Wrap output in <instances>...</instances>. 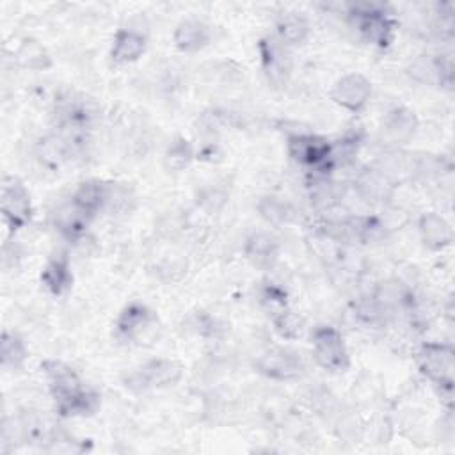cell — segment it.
I'll list each match as a JSON object with an SVG mask.
<instances>
[{
  "mask_svg": "<svg viewBox=\"0 0 455 455\" xmlns=\"http://www.w3.org/2000/svg\"><path fill=\"white\" fill-rule=\"evenodd\" d=\"M41 370L48 393L60 418H85L98 412L101 396L98 391L85 387L80 375L64 361L44 359Z\"/></svg>",
  "mask_w": 455,
  "mask_h": 455,
  "instance_id": "1",
  "label": "cell"
},
{
  "mask_svg": "<svg viewBox=\"0 0 455 455\" xmlns=\"http://www.w3.org/2000/svg\"><path fill=\"white\" fill-rule=\"evenodd\" d=\"M418 233L423 245L430 251H443L453 242L451 224L437 212H425L419 215Z\"/></svg>",
  "mask_w": 455,
  "mask_h": 455,
  "instance_id": "18",
  "label": "cell"
},
{
  "mask_svg": "<svg viewBox=\"0 0 455 455\" xmlns=\"http://www.w3.org/2000/svg\"><path fill=\"white\" fill-rule=\"evenodd\" d=\"M309 21L297 12L283 14L275 23V37L288 48L302 44L309 36Z\"/></svg>",
  "mask_w": 455,
  "mask_h": 455,
  "instance_id": "24",
  "label": "cell"
},
{
  "mask_svg": "<svg viewBox=\"0 0 455 455\" xmlns=\"http://www.w3.org/2000/svg\"><path fill=\"white\" fill-rule=\"evenodd\" d=\"M91 217H87L82 210H78L71 199L64 204H60L52 213V224L59 235L69 242H78L82 236H85L87 228L91 224Z\"/></svg>",
  "mask_w": 455,
  "mask_h": 455,
  "instance_id": "20",
  "label": "cell"
},
{
  "mask_svg": "<svg viewBox=\"0 0 455 455\" xmlns=\"http://www.w3.org/2000/svg\"><path fill=\"white\" fill-rule=\"evenodd\" d=\"M245 258L249 259V263L256 268H270L279 254V243L277 240L268 235V233H252L247 240H245V247H243Z\"/></svg>",
  "mask_w": 455,
  "mask_h": 455,
  "instance_id": "23",
  "label": "cell"
},
{
  "mask_svg": "<svg viewBox=\"0 0 455 455\" xmlns=\"http://www.w3.org/2000/svg\"><path fill=\"white\" fill-rule=\"evenodd\" d=\"M112 196V183L103 180H85L71 194V203L87 217L94 219L100 212L108 208Z\"/></svg>",
  "mask_w": 455,
  "mask_h": 455,
  "instance_id": "15",
  "label": "cell"
},
{
  "mask_svg": "<svg viewBox=\"0 0 455 455\" xmlns=\"http://www.w3.org/2000/svg\"><path fill=\"white\" fill-rule=\"evenodd\" d=\"M194 327L197 329V332H199L201 336H217V334L222 331V325H220L215 318H212L210 315H206V313L196 315Z\"/></svg>",
  "mask_w": 455,
  "mask_h": 455,
  "instance_id": "33",
  "label": "cell"
},
{
  "mask_svg": "<svg viewBox=\"0 0 455 455\" xmlns=\"http://www.w3.org/2000/svg\"><path fill=\"white\" fill-rule=\"evenodd\" d=\"M311 355L320 368L331 373H343L350 368L347 341L332 325H316L311 331Z\"/></svg>",
  "mask_w": 455,
  "mask_h": 455,
  "instance_id": "5",
  "label": "cell"
},
{
  "mask_svg": "<svg viewBox=\"0 0 455 455\" xmlns=\"http://www.w3.org/2000/svg\"><path fill=\"white\" fill-rule=\"evenodd\" d=\"M28 357V348L25 341L9 331L2 332V341H0V359L2 366L5 370H21L25 361Z\"/></svg>",
  "mask_w": 455,
  "mask_h": 455,
  "instance_id": "26",
  "label": "cell"
},
{
  "mask_svg": "<svg viewBox=\"0 0 455 455\" xmlns=\"http://www.w3.org/2000/svg\"><path fill=\"white\" fill-rule=\"evenodd\" d=\"M158 327L156 313L144 302L132 300L114 322V339L123 345H140Z\"/></svg>",
  "mask_w": 455,
  "mask_h": 455,
  "instance_id": "6",
  "label": "cell"
},
{
  "mask_svg": "<svg viewBox=\"0 0 455 455\" xmlns=\"http://www.w3.org/2000/svg\"><path fill=\"white\" fill-rule=\"evenodd\" d=\"M286 153L293 164L309 171V174H331L332 142L318 133L297 132L286 139Z\"/></svg>",
  "mask_w": 455,
  "mask_h": 455,
  "instance_id": "3",
  "label": "cell"
},
{
  "mask_svg": "<svg viewBox=\"0 0 455 455\" xmlns=\"http://www.w3.org/2000/svg\"><path fill=\"white\" fill-rule=\"evenodd\" d=\"M258 210H259L261 217L265 220H268L270 224L286 222L288 215H290L286 203L279 201L277 197H261V201L258 203Z\"/></svg>",
  "mask_w": 455,
  "mask_h": 455,
  "instance_id": "31",
  "label": "cell"
},
{
  "mask_svg": "<svg viewBox=\"0 0 455 455\" xmlns=\"http://www.w3.org/2000/svg\"><path fill=\"white\" fill-rule=\"evenodd\" d=\"M258 57L267 84L277 91L284 89L293 69L290 48L275 36H263L258 41Z\"/></svg>",
  "mask_w": 455,
  "mask_h": 455,
  "instance_id": "7",
  "label": "cell"
},
{
  "mask_svg": "<svg viewBox=\"0 0 455 455\" xmlns=\"http://www.w3.org/2000/svg\"><path fill=\"white\" fill-rule=\"evenodd\" d=\"M148 50V37L137 28H117L110 44V62L128 66L137 62Z\"/></svg>",
  "mask_w": 455,
  "mask_h": 455,
  "instance_id": "14",
  "label": "cell"
},
{
  "mask_svg": "<svg viewBox=\"0 0 455 455\" xmlns=\"http://www.w3.org/2000/svg\"><path fill=\"white\" fill-rule=\"evenodd\" d=\"M336 432H338L339 439H343L347 443H357L363 437V425L357 418L345 416L338 421Z\"/></svg>",
  "mask_w": 455,
  "mask_h": 455,
  "instance_id": "32",
  "label": "cell"
},
{
  "mask_svg": "<svg viewBox=\"0 0 455 455\" xmlns=\"http://www.w3.org/2000/svg\"><path fill=\"white\" fill-rule=\"evenodd\" d=\"M363 323L366 325H371V327H377V325H382L389 320V316L386 315V311L375 302V299L370 295L366 299H361L357 304H355V313H354Z\"/></svg>",
  "mask_w": 455,
  "mask_h": 455,
  "instance_id": "29",
  "label": "cell"
},
{
  "mask_svg": "<svg viewBox=\"0 0 455 455\" xmlns=\"http://www.w3.org/2000/svg\"><path fill=\"white\" fill-rule=\"evenodd\" d=\"M371 91V82L363 73L352 71L345 73L334 82L331 89V100L343 110L350 114H359L370 103Z\"/></svg>",
  "mask_w": 455,
  "mask_h": 455,
  "instance_id": "11",
  "label": "cell"
},
{
  "mask_svg": "<svg viewBox=\"0 0 455 455\" xmlns=\"http://www.w3.org/2000/svg\"><path fill=\"white\" fill-rule=\"evenodd\" d=\"M210 41L212 28L197 18H185L172 30V43L183 53H196L208 46Z\"/></svg>",
  "mask_w": 455,
  "mask_h": 455,
  "instance_id": "19",
  "label": "cell"
},
{
  "mask_svg": "<svg viewBox=\"0 0 455 455\" xmlns=\"http://www.w3.org/2000/svg\"><path fill=\"white\" fill-rule=\"evenodd\" d=\"M347 18L364 43L379 50H386L395 43L398 20L393 16L387 5L379 2L350 4L347 9Z\"/></svg>",
  "mask_w": 455,
  "mask_h": 455,
  "instance_id": "2",
  "label": "cell"
},
{
  "mask_svg": "<svg viewBox=\"0 0 455 455\" xmlns=\"http://www.w3.org/2000/svg\"><path fill=\"white\" fill-rule=\"evenodd\" d=\"M39 279H41L43 288L50 295L60 297V295L68 293L73 286V268H71V259H69L68 252L57 251L55 254H52L46 259Z\"/></svg>",
  "mask_w": 455,
  "mask_h": 455,
  "instance_id": "16",
  "label": "cell"
},
{
  "mask_svg": "<svg viewBox=\"0 0 455 455\" xmlns=\"http://www.w3.org/2000/svg\"><path fill=\"white\" fill-rule=\"evenodd\" d=\"M196 158V149L190 140L185 137H176L167 146L164 153V167L169 172H181L185 171Z\"/></svg>",
  "mask_w": 455,
  "mask_h": 455,
  "instance_id": "27",
  "label": "cell"
},
{
  "mask_svg": "<svg viewBox=\"0 0 455 455\" xmlns=\"http://www.w3.org/2000/svg\"><path fill=\"white\" fill-rule=\"evenodd\" d=\"M418 368L425 379L439 389L441 395L451 396L455 379V350L450 343L425 341L416 354Z\"/></svg>",
  "mask_w": 455,
  "mask_h": 455,
  "instance_id": "4",
  "label": "cell"
},
{
  "mask_svg": "<svg viewBox=\"0 0 455 455\" xmlns=\"http://www.w3.org/2000/svg\"><path fill=\"white\" fill-rule=\"evenodd\" d=\"M371 297L386 311L389 318L395 316L396 313H412L416 307L412 290L400 279L382 281L380 284H377Z\"/></svg>",
  "mask_w": 455,
  "mask_h": 455,
  "instance_id": "13",
  "label": "cell"
},
{
  "mask_svg": "<svg viewBox=\"0 0 455 455\" xmlns=\"http://www.w3.org/2000/svg\"><path fill=\"white\" fill-rule=\"evenodd\" d=\"M254 368L259 375L270 379V380H295L304 373V363L302 357L284 347H272L267 352H263L256 363Z\"/></svg>",
  "mask_w": 455,
  "mask_h": 455,
  "instance_id": "10",
  "label": "cell"
},
{
  "mask_svg": "<svg viewBox=\"0 0 455 455\" xmlns=\"http://www.w3.org/2000/svg\"><path fill=\"white\" fill-rule=\"evenodd\" d=\"M418 116L414 110L403 105L393 107L382 119L384 132L395 140V142H407L414 137L418 130Z\"/></svg>",
  "mask_w": 455,
  "mask_h": 455,
  "instance_id": "22",
  "label": "cell"
},
{
  "mask_svg": "<svg viewBox=\"0 0 455 455\" xmlns=\"http://www.w3.org/2000/svg\"><path fill=\"white\" fill-rule=\"evenodd\" d=\"M181 377L183 366L178 361L167 357H155L133 370L126 379V386L137 391L162 389L178 384Z\"/></svg>",
  "mask_w": 455,
  "mask_h": 455,
  "instance_id": "9",
  "label": "cell"
},
{
  "mask_svg": "<svg viewBox=\"0 0 455 455\" xmlns=\"http://www.w3.org/2000/svg\"><path fill=\"white\" fill-rule=\"evenodd\" d=\"M272 323H274V329L277 331V334L284 339L300 338L302 329H304L302 318L297 313H293L290 307H284L279 313L272 315Z\"/></svg>",
  "mask_w": 455,
  "mask_h": 455,
  "instance_id": "28",
  "label": "cell"
},
{
  "mask_svg": "<svg viewBox=\"0 0 455 455\" xmlns=\"http://www.w3.org/2000/svg\"><path fill=\"white\" fill-rule=\"evenodd\" d=\"M0 212L4 224L11 233L25 228L34 215V206L30 194L23 181L16 176H5L2 181L0 194Z\"/></svg>",
  "mask_w": 455,
  "mask_h": 455,
  "instance_id": "8",
  "label": "cell"
},
{
  "mask_svg": "<svg viewBox=\"0 0 455 455\" xmlns=\"http://www.w3.org/2000/svg\"><path fill=\"white\" fill-rule=\"evenodd\" d=\"M286 297H288L286 291H284L281 286L274 284V283H265V284L261 286V290H259V300H261V304H263L272 315H275V313H279L281 309L288 307Z\"/></svg>",
  "mask_w": 455,
  "mask_h": 455,
  "instance_id": "30",
  "label": "cell"
},
{
  "mask_svg": "<svg viewBox=\"0 0 455 455\" xmlns=\"http://www.w3.org/2000/svg\"><path fill=\"white\" fill-rule=\"evenodd\" d=\"M309 201L316 208H332L341 199V188L329 174H311L307 183Z\"/></svg>",
  "mask_w": 455,
  "mask_h": 455,
  "instance_id": "25",
  "label": "cell"
},
{
  "mask_svg": "<svg viewBox=\"0 0 455 455\" xmlns=\"http://www.w3.org/2000/svg\"><path fill=\"white\" fill-rule=\"evenodd\" d=\"M451 59L446 55H418L407 66V75L423 85H451Z\"/></svg>",
  "mask_w": 455,
  "mask_h": 455,
  "instance_id": "12",
  "label": "cell"
},
{
  "mask_svg": "<svg viewBox=\"0 0 455 455\" xmlns=\"http://www.w3.org/2000/svg\"><path fill=\"white\" fill-rule=\"evenodd\" d=\"M354 188L364 203H368V204H384L393 197L395 181H391L377 167H366L355 176Z\"/></svg>",
  "mask_w": 455,
  "mask_h": 455,
  "instance_id": "17",
  "label": "cell"
},
{
  "mask_svg": "<svg viewBox=\"0 0 455 455\" xmlns=\"http://www.w3.org/2000/svg\"><path fill=\"white\" fill-rule=\"evenodd\" d=\"M12 59L18 68L28 71H46L53 66L52 55L46 46L34 37H23L16 46Z\"/></svg>",
  "mask_w": 455,
  "mask_h": 455,
  "instance_id": "21",
  "label": "cell"
}]
</instances>
